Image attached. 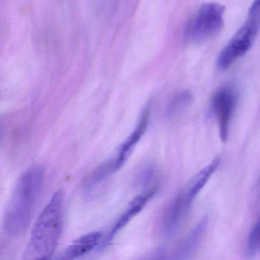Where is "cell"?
I'll return each instance as SVG.
<instances>
[{"label": "cell", "instance_id": "cell-5", "mask_svg": "<svg viewBox=\"0 0 260 260\" xmlns=\"http://www.w3.org/2000/svg\"><path fill=\"white\" fill-rule=\"evenodd\" d=\"M223 6L216 3L204 4L185 25V40L190 43H199L214 37L223 27Z\"/></svg>", "mask_w": 260, "mask_h": 260}, {"label": "cell", "instance_id": "cell-3", "mask_svg": "<svg viewBox=\"0 0 260 260\" xmlns=\"http://www.w3.org/2000/svg\"><path fill=\"white\" fill-rule=\"evenodd\" d=\"M220 162V158H216L204 167L187 182L170 202L162 217V230L167 235H172L179 228L194 199L215 173Z\"/></svg>", "mask_w": 260, "mask_h": 260}, {"label": "cell", "instance_id": "cell-9", "mask_svg": "<svg viewBox=\"0 0 260 260\" xmlns=\"http://www.w3.org/2000/svg\"><path fill=\"white\" fill-rule=\"evenodd\" d=\"M103 234L92 232L74 240L54 260H76L91 252L101 243Z\"/></svg>", "mask_w": 260, "mask_h": 260}, {"label": "cell", "instance_id": "cell-4", "mask_svg": "<svg viewBox=\"0 0 260 260\" xmlns=\"http://www.w3.org/2000/svg\"><path fill=\"white\" fill-rule=\"evenodd\" d=\"M260 23V2H254L249 9L247 19L219 54L218 69L225 71L249 51L258 36Z\"/></svg>", "mask_w": 260, "mask_h": 260}, {"label": "cell", "instance_id": "cell-6", "mask_svg": "<svg viewBox=\"0 0 260 260\" xmlns=\"http://www.w3.org/2000/svg\"><path fill=\"white\" fill-rule=\"evenodd\" d=\"M149 118H150V109L147 107L143 112L139 122L137 124L135 130L119 146L115 154L91 173L90 178L94 183L100 184L106 178L120 170L125 164L126 161L132 155V152L135 150L137 144L145 133L148 125Z\"/></svg>", "mask_w": 260, "mask_h": 260}, {"label": "cell", "instance_id": "cell-13", "mask_svg": "<svg viewBox=\"0 0 260 260\" xmlns=\"http://www.w3.org/2000/svg\"><path fill=\"white\" fill-rule=\"evenodd\" d=\"M146 260H162V256L159 254H157V255H154V256L151 257V258H147Z\"/></svg>", "mask_w": 260, "mask_h": 260}, {"label": "cell", "instance_id": "cell-11", "mask_svg": "<svg viewBox=\"0 0 260 260\" xmlns=\"http://www.w3.org/2000/svg\"><path fill=\"white\" fill-rule=\"evenodd\" d=\"M192 93L189 90H182L178 92L168 105L167 117L174 119L185 112L192 102Z\"/></svg>", "mask_w": 260, "mask_h": 260}, {"label": "cell", "instance_id": "cell-1", "mask_svg": "<svg viewBox=\"0 0 260 260\" xmlns=\"http://www.w3.org/2000/svg\"><path fill=\"white\" fill-rule=\"evenodd\" d=\"M44 178V169L34 167L25 171L16 182L4 211V228L7 234L20 236L29 226Z\"/></svg>", "mask_w": 260, "mask_h": 260}, {"label": "cell", "instance_id": "cell-8", "mask_svg": "<svg viewBox=\"0 0 260 260\" xmlns=\"http://www.w3.org/2000/svg\"><path fill=\"white\" fill-rule=\"evenodd\" d=\"M208 220L206 217L201 220L196 226L187 234L174 253L173 260H191L200 246L206 231Z\"/></svg>", "mask_w": 260, "mask_h": 260}, {"label": "cell", "instance_id": "cell-2", "mask_svg": "<svg viewBox=\"0 0 260 260\" xmlns=\"http://www.w3.org/2000/svg\"><path fill=\"white\" fill-rule=\"evenodd\" d=\"M63 191H57L33 226L22 260H52L62 231Z\"/></svg>", "mask_w": 260, "mask_h": 260}, {"label": "cell", "instance_id": "cell-12", "mask_svg": "<svg viewBox=\"0 0 260 260\" xmlns=\"http://www.w3.org/2000/svg\"><path fill=\"white\" fill-rule=\"evenodd\" d=\"M259 249V222H256L251 229L246 244V252L249 257L256 255Z\"/></svg>", "mask_w": 260, "mask_h": 260}, {"label": "cell", "instance_id": "cell-10", "mask_svg": "<svg viewBox=\"0 0 260 260\" xmlns=\"http://www.w3.org/2000/svg\"><path fill=\"white\" fill-rule=\"evenodd\" d=\"M156 188H151L147 191H144L142 194H139L129 203L128 206L126 208L122 214L120 216L115 224L110 231L106 242H109L115 237L117 234L126 226L141 210L145 207L147 202L152 199L155 193Z\"/></svg>", "mask_w": 260, "mask_h": 260}, {"label": "cell", "instance_id": "cell-7", "mask_svg": "<svg viewBox=\"0 0 260 260\" xmlns=\"http://www.w3.org/2000/svg\"><path fill=\"white\" fill-rule=\"evenodd\" d=\"M237 100V91L233 86L226 85L220 87L211 100V109L218 122L219 133L222 141L228 140Z\"/></svg>", "mask_w": 260, "mask_h": 260}]
</instances>
